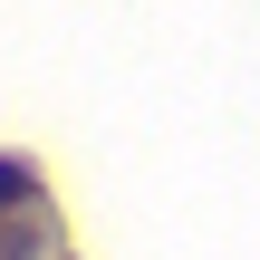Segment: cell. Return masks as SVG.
Returning <instances> with one entry per match:
<instances>
[{"label": "cell", "instance_id": "6da1fadb", "mask_svg": "<svg viewBox=\"0 0 260 260\" xmlns=\"http://www.w3.org/2000/svg\"><path fill=\"white\" fill-rule=\"evenodd\" d=\"M29 193H39V164H29V154H0V222H10Z\"/></svg>", "mask_w": 260, "mask_h": 260}]
</instances>
